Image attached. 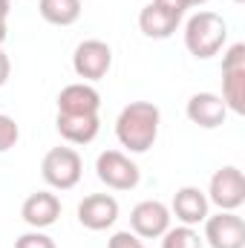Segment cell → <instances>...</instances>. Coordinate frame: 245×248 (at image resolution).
<instances>
[{
  "instance_id": "cell-15",
  "label": "cell",
  "mask_w": 245,
  "mask_h": 248,
  "mask_svg": "<svg viewBox=\"0 0 245 248\" xmlns=\"http://www.w3.org/2000/svg\"><path fill=\"white\" fill-rule=\"evenodd\" d=\"M179 20H182V17L170 15V12L162 9L159 3H147V6L138 12V29H141L147 38H153V41H165V38H170V35L176 32Z\"/></svg>"
},
{
  "instance_id": "cell-24",
  "label": "cell",
  "mask_w": 245,
  "mask_h": 248,
  "mask_svg": "<svg viewBox=\"0 0 245 248\" xmlns=\"http://www.w3.org/2000/svg\"><path fill=\"white\" fill-rule=\"evenodd\" d=\"M12 12V0H0V20H6Z\"/></svg>"
},
{
  "instance_id": "cell-5",
  "label": "cell",
  "mask_w": 245,
  "mask_h": 248,
  "mask_svg": "<svg viewBox=\"0 0 245 248\" xmlns=\"http://www.w3.org/2000/svg\"><path fill=\"white\" fill-rule=\"evenodd\" d=\"M95 176L113 190H133L141 182L138 165L122 150H104L95 159Z\"/></svg>"
},
{
  "instance_id": "cell-1",
  "label": "cell",
  "mask_w": 245,
  "mask_h": 248,
  "mask_svg": "<svg viewBox=\"0 0 245 248\" xmlns=\"http://www.w3.org/2000/svg\"><path fill=\"white\" fill-rule=\"evenodd\" d=\"M162 113L153 101H130L116 119V139L130 153H147L159 139Z\"/></svg>"
},
{
  "instance_id": "cell-19",
  "label": "cell",
  "mask_w": 245,
  "mask_h": 248,
  "mask_svg": "<svg viewBox=\"0 0 245 248\" xmlns=\"http://www.w3.org/2000/svg\"><path fill=\"white\" fill-rule=\"evenodd\" d=\"M17 139H20V127L15 124L12 116H3V113H0V153L12 150V147L17 144Z\"/></svg>"
},
{
  "instance_id": "cell-14",
  "label": "cell",
  "mask_w": 245,
  "mask_h": 248,
  "mask_svg": "<svg viewBox=\"0 0 245 248\" xmlns=\"http://www.w3.org/2000/svg\"><path fill=\"white\" fill-rule=\"evenodd\" d=\"M184 113H187V119L196 124V127H202V130H216V127L225 124L228 107H225V101H222L216 93H196V95H190Z\"/></svg>"
},
{
  "instance_id": "cell-26",
  "label": "cell",
  "mask_w": 245,
  "mask_h": 248,
  "mask_svg": "<svg viewBox=\"0 0 245 248\" xmlns=\"http://www.w3.org/2000/svg\"><path fill=\"white\" fill-rule=\"evenodd\" d=\"M208 0H187V6H205Z\"/></svg>"
},
{
  "instance_id": "cell-6",
  "label": "cell",
  "mask_w": 245,
  "mask_h": 248,
  "mask_svg": "<svg viewBox=\"0 0 245 248\" xmlns=\"http://www.w3.org/2000/svg\"><path fill=\"white\" fill-rule=\"evenodd\" d=\"M208 202H214L219 211H237L245 202V176L240 168L225 165L211 176L208 185Z\"/></svg>"
},
{
  "instance_id": "cell-10",
  "label": "cell",
  "mask_w": 245,
  "mask_h": 248,
  "mask_svg": "<svg viewBox=\"0 0 245 248\" xmlns=\"http://www.w3.org/2000/svg\"><path fill=\"white\" fill-rule=\"evenodd\" d=\"M119 219V202L110 193H90L78 205V222L90 231H107Z\"/></svg>"
},
{
  "instance_id": "cell-23",
  "label": "cell",
  "mask_w": 245,
  "mask_h": 248,
  "mask_svg": "<svg viewBox=\"0 0 245 248\" xmlns=\"http://www.w3.org/2000/svg\"><path fill=\"white\" fill-rule=\"evenodd\" d=\"M9 72H12V61H9V55L0 49V87L9 81Z\"/></svg>"
},
{
  "instance_id": "cell-2",
  "label": "cell",
  "mask_w": 245,
  "mask_h": 248,
  "mask_svg": "<svg viewBox=\"0 0 245 248\" xmlns=\"http://www.w3.org/2000/svg\"><path fill=\"white\" fill-rule=\"evenodd\" d=\"M225 41H228V23L216 12H196L184 23V46L199 61L219 55Z\"/></svg>"
},
{
  "instance_id": "cell-11",
  "label": "cell",
  "mask_w": 245,
  "mask_h": 248,
  "mask_svg": "<svg viewBox=\"0 0 245 248\" xmlns=\"http://www.w3.org/2000/svg\"><path fill=\"white\" fill-rule=\"evenodd\" d=\"M101 95L92 84H69L58 93V113L61 116H98Z\"/></svg>"
},
{
  "instance_id": "cell-25",
  "label": "cell",
  "mask_w": 245,
  "mask_h": 248,
  "mask_svg": "<svg viewBox=\"0 0 245 248\" xmlns=\"http://www.w3.org/2000/svg\"><path fill=\"white\" fill-rule=\"evenodd\" d=\"M6 44V20H0V46Z\"/></svg>"
},
{
  "instance_id": "cell-22",
  "label": "cell",
  "mask_w": 245,
  "mask_h": 248,
  "mask_svg": "<svg viewBox=\"0 0 245 248\" xmlns=\"http://www.w3.org/2000/svg\"><path fill=\"white\" fill-rule=\"evenodd\" d=\"M153 3H159L162 9H168V12H170V15H176V17H182L184 12L190 9V6H187V0H153Z\"/></svg>"
},
{
  "instance_id": "cell-20",
  "label": "cell",
  "mask_w": 245,
  "mask_h": 248,
  "mask_svg": "<svg viewBox=\"0 0 245 248\" xmlns=\"http://www.w3.org/2000/svg\"><path fill=\"white\" fill-rule=\"evenodd\" d=\"M15 248H55L52 243V237H46L44 231H29V234H20L17 240H15Z\"/></svg>"
},
{
  "instance_id": "cell-21",
  "label": "cell",
  "mask_w": 245,
  "mask_h": 248,
  "mask_svg": "<svg viewBox=\"0 0 245 248\" xmlns=\"http://www.w3.org/2000/svg\"><path fill=\"white\" fill-rule=\"evenodd\" d=\"M107 248H144V243H141L133 231H119V234L110 237Z\"/></svg>"
},
{
  "instance_id": "cell-18",
  "label": "cell",
  "mask_w": 245,
  "mask_h": 248,
  "mask_svg": "<svg viewBox=\"0 0 245 248\" xmlns=\"http://www.w3.org/2000/svg\"><path fill=\"white\" fill-rule=\"evenodd\" d=\"M162 248H202V237H199L190 225L168 228V231L162 234Z\"/></svg>"
},
{
  "instance_id": "cell-9",
  "label": "cell",
  "mask_w": 245,
  "mask_h": 248,
  "mask_svg": "<svg viewBox=\"0 0 245 248\" xmlns=\"http://www.w3.org/2000/svg\"><path fill=\"white\" fill-rule=\"evenodd\" d=\"M205 240L211 248H245V219L237 211H219L205 219Z\"/></svg>"
},
{
  "instance_id": "cell-4",
  "label": "cell",
  "mask_w": 245,
  "mask_h": 248,
  "mask_svg": "<svg viewBox=\"0 0 245 248\" xmlns=\"http://www.w3.org/2000/svg\"><path fill=\"white\" fill-rule=\"evenodd\" d=\"M225 107L237 116L245 113V44H234L222 55V95Z\"/></svg>"
},
{
  "instance_id": "cell-7",
  "label": "cell",
  "mask_w": 245,
  "mask_h": 248,
  "mask_svg": "<svg viewBox=\"0 0 245 248\" xmlns=\"http://www.w3.org/2000/svg\"><path fill=\"white\" fill-rule=\"evenodd\" d=\"M110 66H113V49H110V44L90 38V41H81L75 46L72 69H75L78 78H84V81H101L110 72Z\"/></svg>"
},
{
  "instance_id": "cell-8",
  "label": "cell",
  "mask_w": 245,
  "mask_h": 248,
  "mask_svg": "<svg viewBox=\"0 0 245 248\" xmlns=\"http://www.w3.org/2000/svg\"><path fill=\"white\" fill-rule=\"evenodd\" d=\"M170 208L159 199H144L130 211V231L138 240H159L170 228Z\"/></svg>"
},
{
  "instance_id": "cell-3",
  "label": "cell",
  "mask_w": 245,
  "mask_h": 248,
  "mask_svg": "<svg viewBox=\"0 0 245 248\" xmlns=\"http://www.w3.org/2000/svg\"><path fill=\"white\" fill-rule=\"evenodd\" d=\"M81 173H84V162H81L78 150H72V147H52L41 162L44 182L55 190L75 187L81 182Z\"/></svg>"
},
{
  "instance_id": "cell-13",
  "label": "cell",
  "mask_w": 245,
  "mask_h": 248,
  "mask_svg": "<svg viewBox=\"0 0 245 248\" xmlns=\"http://www.w3.org/2000/svg\"><path fill=\"white\" fill-rule=\"evenodd\" d=\"M208 208H211V202H208V196H205L199 187L184 185L173 193L170 217H176L182 225H190V228H193V225H199V222H205V219L211 217Z\"/></svg>"
},
{
  "instance_id": "cell-12",
  "label": "cell",
  "mask_w": 245,
  "mask_h": 248,
  "mask_svg": "<svg viewBox=\"0 0 245 248\" xmlns=\"http://www.w3.org/2000/svg\"><path fill=\"white\" fill-rule=\"evenodd\" d=\"M20 217H23V222L29 228L44 231V228H49V225L58 222V217H61V199L55 193H49V190H38V193L26 196V202L20 208Z\"/></svg>"
},
{
  "instance_id": "cell-17",
  "label": "cell",
  "mask_w": 245,
  "mask_h": 248,
  "mask_svg": "<svg viewBox=\"0 0 245 248\" xmlns=\"http://www.w3.org/2000/svg\"><path fill=\"white\" fill-rule=\"evenodd\" d=\"M38 12L52 26H72L81 17V0H41Z\"/></svg>"
},
{
  "instance_id": "cell-27",
  "label": "cell",
  "mask_w": 245,
  "mask_h": 248,
  "mask_svg": "<svg viewBox=\"0 0 245 248\" xmlns=\"http://www.w3.org/2000/svg\"><path fill=\"white\" fill-rule=\"evenodd\" d=\"M234 3H243V0H234Z\"/></svg>"
},
{
  "instance_id": "cell-16",
  "label": "cell",
  "mask_w": 245,
  "mask_h": 248,
  "mask_svg": "<svg viewBox=\"0 0 245 248\" xmlns=\"http://www.w3.org/2000/svg\"><path fill=\"white\" fill-rule=\"evenodd\" d=\"M55 127H58L61 139H66L69 144H90L98 136L101 122H98V116H61L58 113Z\"/></svg>"
}]
</instances>
